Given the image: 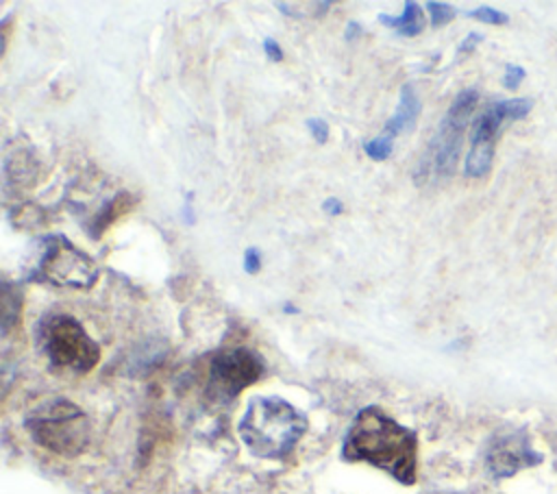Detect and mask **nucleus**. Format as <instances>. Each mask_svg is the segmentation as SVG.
I'll return each mask as SVG.
<instances>
[{"mask_svg":"<svg viewBox=\"0 0 557 494\" xmlns=\"http://www.w3.org/2000/svg\"><path fill=\"white\" fill-rule=\"evenodd\" d=\"M344 457L376 466L396 481L411 485L418 472V435L379 407H366L348 429Z\"/></svg>","mask_w":557,"mask_h":494,"instance_id":"obj_1","label":"nucleus"},{"mask_svg":"<svg viewBox=\"0 0 557 494\" xmlns=\"http://www.w3.org/2000/svg\"><path fill=\"white\" fill-rule=\"evenodd\" d=\"M237 431L255 457L285 459L305 435L307 418L285 398L255 396L250 398Z\"/></svg>","mask_w":557,"mask_h":494,"instance_id":"obj_2","label":"nucleus"},{"mask_svg":"<svg viewBox=\"0 0 557 494\" xmlns=\"http://www.w3.org/2000/svg\"><path fill=\"white\" fill-rule=\"evenodd\" d=\"M24 424L41 448L67 459L85 453L91 440L87 413L67 398H52L37 405Z\"/></svg>","mask_w":557,"mask_h":494,"instance_id":"obj_3","label":"nucleus"},{"mask_svg":"<svg viewBox=\"0 0 557 494\" xmlns=\"http://www.w3.org/2000/svg\"><path fill=\"white\" fill-rule=\"evenodd\" d=\"M41 350L50 366L72 374H85L100 361L98 342L85 331V326L67 313H50L39 326Z\"/></svg>","mask_w":557,"mask_h":494,"instance_id":"obj_4","label":"nucleus"},{"mask_svg":"<svg viewBox=\"0 0 557 494\" xmlns=\"http://www.w3.org/2000/svg\"><path fill=\"white\" fill-rule=\"evenodd\" d=\"M476 102H479L476 89H463L455 96L440 128L435 131V135L426 146L424 159L420 163V178H442L455 172L457 159L461 152L463 131L470 124Z\"/></svg>","mask_w":557,"mask_h":494,"instance_id":"obj_5","label":"nucleus"},{"mask_svg":"<svg viewBox=\"0 0 557 494\" xmlns=\"http://www.w3.org/2000/svg\"><path fill=\"white\" fill-rule=\"evenodd\" d=\"M533 102L529 98H507L490 102L474 120L470 133V150L466 157L463 174L470 178H483L494 159V146L498 139L500 128L507 122L522 120L531 111Z\"/></svg>","mask_w":557,"mask_h":494,"instance_id":"obj_6","label":"nucleus"},{"mask_svg":"<svg viewBox=\"0 0 557 494\" xmlns=\"http://www.w3.org/2000/svg\"><path fill=\"white\" fill-rule=\"evenodd\" d=\"M100 270L96 261L63 235L44 239V252L35 268L37 281L67 289H89L96 285Z\"/></svg>","mask_w":557,"mask_h":494,"instance_id":"obj_7","label":"nucleus"},{"mask_svg":"<svg viewBox=\"0 0 557 494\" xmlns=\"http://www.w3.org/2000/svg\"><path fill=\"white\" fill-rule=\"evenodd\" d=\"M263 374L261 357L244 346L224 348L209 359V390L222 398H233Z\"/></svg>","mask_w":557,"mask_h":494,"instance_id":"obj_8","label":"nucleus"},{"mask_svg":"<svg viewBox=\"0 0 557 494\" xmlns=\"http://www.w3.org/2000/svg\"><path fill=\"white\" fill-rule=\"evenodd\" d=\"M542 457L529 446V440L522 433H509L492 442L487 448V470L503 479L516 474L520 468L537 464Z\"/></svg>","mask_w":557,"mask_h":494,"instance_id":"obj_9","label":"nucleus"},{"mask_svg":"<svg viewBox=\"0 0 557 494\" xmlns=\"http://www.w3.org/2000/svg\"><path fill=\"white\" fill-rule=\"evenodd\" d=\"M137 205V198L131 192H117L115 196H111L89 220L87 224V233L91 235V239H100L104 235V231L117 222L120 218H124L126 213H131Z\"/></svg>","mask_w":557,"mask_h":494,"instance_id":"obj_10","label":"nucleus"},{"mask_svg":"<svg viewBox=\"0 0 557 494\" xmlns=\"http://www.w3.org/2000/svg\"><path fill=\"white\" fill-rule=\"evenodd\" d=\"M418 113H420V100H418V94L413 89L411 83L403 85L400 89V96H398V107L396 111L392 113V118L385 122L383 126V135L394 139L396 135L405 133V131H411L416 126V120H418Z\"/></svg>","mask_w":557,"mask_h":494,"instance_id":"obj_11","label":"nucleus"},{"mask_svg":"<svg viewBox=\"0 0 557 494\" xmlns=\"http://www.w3.org/2000/svg\"><path fill=\"white\" fill-rule=\"evenodd\" d=\"M4 178L7 185L15 187H30L37 181V161L30 148H15L9 150L4 157Z\"/></svg>","mask_w":557,"mask_h":494,"instance_id":"obj_12","label":"nucleus"},{"mask_svg":"<svg viewBox=\"0 0 557 494\" xmlns=\"http://www.w3.org/2000/svg\"><path fill=\"white\" fill-rule=\"evenodd\" d=\"M379 22L385 24L387 28H394L396 33H400L405 37H416L424 26L422 9L418 2H411V0H407L403 4L400 15H379Z\"/></svg>","mask_w":557,"mask_h":494,"instance_id":"obj_13","label":"nucleus"},{"mask_svg":"<svg viewBox=\"0 0 557 494\" xmlns=\"http://www.w3.org/2000/svg\"><path fill=\"white\" fill-rule=\"evenodd\" d=\"M20 322V292H13L9 283L2 287V333L7 335L11 326Z\"/></svg>","mask_w":557,"mask_h":494,"instance_id":"obj_14","label":"nucleus"},{"mask_svg":"<svg viewBox=\"0 0 557 494\" xmlns=\"http://www.w3.org/2000/svg\"><path fill=\"white\" fill-rule=\"evenodd\" d=\"M363 150H366V155H368L370 159H374V161H385V159L392 155V150H394V139H389V137H385V135L381 133V135H376L374 139L366 141V144H363Z\"/></svg>","mask_w":557,"mask_h":494,"instance_id":"obj_15","label":"nucleus"},{"mask_svg":"<svg viewBox=\"0 0 557 494\" xmlns=\"http://www.w3.org/2000/svg\"><path fill=\"white\" fill-rule=\"evenodd\" d=\"M426 9L431 13V24L435 28L448 24L455 17V9L450 4H446V2H426Z\"/></svg>","mask_w":557,"mask_h":494,"instance_id":"obj_16","label":"nucleus"},{"mask_svg":"<svg viewBox=\"0 0 557 494\" xmlns=\"http://www.w3.org/2000/svg\"><path fill=\"white\" fill-rule=\"evenodd\" d=\"M468 17H474L483 24H507L509 22V15L503 13V11H496L492 7H479V9H472L466 13Z\"/></svg>","mask_w":557,"mask_h":494,"instance_id":"obj_17","label":"nucleus"},{"mask_svg":"<svg viewBox=\"0 0 557 494\" xmlns=\"http://www.w3.org/2000/svg\"><path fill=\"white\" fill-rule=\"evenodd\" d=\"M524 76H527L524 67H520V65H516V63H507L505 76H503V85H505L507 89H516Z\"/></svg>","mask_w":557,"mask_h":494,"instance_id":"obj_18","label":"nucleus"},{"mask_svg":"<svg viewBox=\"0 0 557 494\" xmlns=\"http://www.w3.org/2000/svg\"><path fill=\"white\" fill-rule=\"evenodd\" d=\"M307 128H309V133L313 135L315 141L324 144L329 139V124L322 118H309L307 120Z\"/></svg>","mask_w":557,"mask_h":494,"instance_id":"obj_19","label":"nucleus"},{"mask_svg":"<svg viewBox=\"0 0 557 494\" xmlns=\"http://www.w3.org/2000/svg\"><path fill=\"white\" fill-rule=\"evenodd\" d=\"M259 268H261V252H259L255 246L246 248V250H244V270H246L248 274H257Z\"/></svg>","mask_w":557,"mask_h":494,"instance_id":"obj_20","label":"nucleus"},{"mask_svg":"<svg viewBox=\"0 0 557 494\" xmlns=\"http://www.w3.org/2000/svg\"><path fill=\"white\" fill-rule=\"evenodd\" d=\"M263 52H265V57H268L270 61H274V63L283 61V50H281L278 41H274L272 37H265V39H263Z\"/></svg>","mask_w":557,"mask_h":494,"instance_id":"obj_21","label":"nucleus"},{"mask_svg":"<svg viewBox=\"0 0 557 494\" xmlns=\"http://www.w3.org/2000/svg\"><path fill=\"white\" fill-rule=\"evenodd\" d=\"M481 39H483V37H481L479 33H470V35H468V37H466V39L459 44L457 52H459V54H463V52H470V50H472V48H474V46H476Z\"/></svg>","mask_w":557,"mask_h":494,"instance_id":"obj_22","label":"nucleus"},{"mask_svg":"<svg viewBox=\"0 0 557 494\" xmlns=\"http://www.w3.org/2000/svg\"><path fill=\"white\" fill-rule=\"evenodd\" d=\"M322 209H324L329 215H339V213L344 211V205H342L337 198H329V200H324Z\"/></svg>","mask_w":557,"mask_h":494,"instance_id":"obj_23","label":"nucleus"},{"mask_svg":"<svg viewBox=\"0 0 557 494\" xmlns=\"http://www.w3.org/2000/svg\"><path fill=\"white\" fill-rule=\"evenodd\" d=\"M359 33H361L359 24H357V22H350V24H348V30H346V39H348V41H352Z\"/></svg>","mask_w":557,"mask_h":494,"instance_id":"obj_24","label":"nucleus"}]
</instances>
